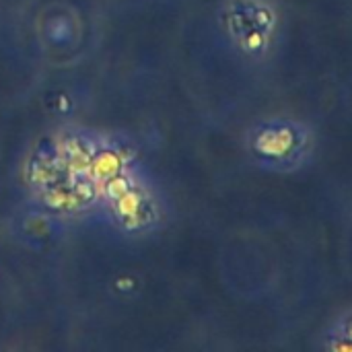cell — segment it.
Returning <instances> with one entry per match:
<instances>
[{
  "mask_svg": "<svg viewBox=\"0 0 352 352\" xmlns=\"http://www.w3.org/2000/svg\"><path fill=\"white\" fill-rule=\"evenodd\" d=\"M295 144V134L287 126H262L252 136V151L266 161H278L289 157Z\"/></svg>",
  "mask_w": 352,
  "mask_h": 352,
  "instance_id": "obj_2",
  "label": "cell"
},
{
  "mask_svg": "<svg viewBox=\"0 0 352 352\" xmlns=\"http://www.w3.org/2000/svg\"><path fill=\"white\" fill-rule=\"evenodd\" d=\"M349 334H351V336H349V338H352V326H351V330H349Z\"/></svg>",
  "mask_w": 352,
  "mask_h": 352,
  "instance_id": "obj_3",
  "label": "cell"
},
{
  "mask_svg": "<svg viewBox=\"0 0 352 352\" xmlns=\"http://www.w3.org/2000/svg\"><path fill=\"white\" fill-rule=\"evenodd\" d=\"M165 214L163 192L140 163L107 182L99 190L93 210V217L124 237L155 233L163 227Z\"/></svg>",
  "mask_w": 352,
  "mask_h": 352,
  "instance_id": "obj_1",
  "label": "cell"
}]
</instances>
